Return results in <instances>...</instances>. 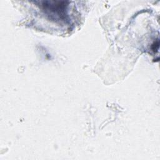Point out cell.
<instances>
[{
	"label": "cell",
	"instance_id": "obj_2",
	"mask_svg": "<svg viewBox=\"0 0 160 160\" xmlns=\"http://www.w3.org/2000/svg\"><path fill=\"white\" fill-rule=\"evenodd\" d=\"M158 47H159V42H158V41L156 42H154V43L152 45V49L153 51H154V52L157 51L158 49V48H158Z\"/></svg>",
	"mask_w": 160,
	"mask_h": 160
},
{
	"label": "cell",
	"instance_id": "obj_1",
	"mask_svg": "<svg viewBox=\"0 0 160 160\" xmlns=\"http://www.w3.org/2000/svg\"><path fill=\"white\" fill-rule=\"evenodd\" d=\"M39 8L46 14L50 19L54 21H65L68 19L67 8L68 2L43 1L38 2Z\"/></svg>",
	"mask_w": 160,
	"mask_h": 160
}]
</instances>
